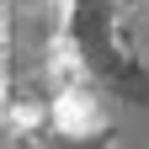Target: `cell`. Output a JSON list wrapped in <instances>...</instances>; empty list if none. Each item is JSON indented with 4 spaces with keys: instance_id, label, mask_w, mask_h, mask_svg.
I'll use <instances>...</instances> for the list:
<instances>
[{
    "instance_id": "1",
    "label": "cell",
    "mask_w": 149,
    "mask_h": 149,
    "mask_svg": "<svg viewBox=\"0 0 149 149\" xmlns=\"http://www.w3.org/2000/svg\"><path fill=\"white\" fill-rule=\"evenodd\" d=\"M101 123H107V112H101V101L91 96V91L64 85L59 96H53V128H59L64 139H91Z\"/></svg>"
},
{
    "instance_id": "2",
    "label": "cell",
    "mask_w": 149,
    "mask_h": 149,
    "mask_svg": "<svg viewBox=\"0 0 149 149\" xmlns=\"http://www.w3.org/2000/svg\"><path fill=\"white\" fill-rule=\"evenodd\" d=\"M6 117H11V80L0 74V123H6Z\"/></svg>"
},
{
    "instance_id": "3",
    "label": "cell",
    "mask_w": 149,
    "mask_h": 149,
    "mask_svg": "<svg viewBox=\"0 0 149 149\" xmlns=\"http://www.w3.org/2000/svg\"><path fill=\"white\" fill-rule=\"evenodd\" d=\"M11 16H16V0H0V37L11 32Z\"/></svg>"
}]
</instances>
